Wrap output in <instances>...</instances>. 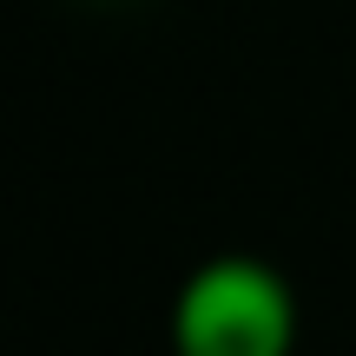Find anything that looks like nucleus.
Masks as SVG:
<instances>
[{"instance_id":"f257e3e1","label":"nucleus","mask_w":356,"mask_h":356,"mask_svg":"<svg viewBox=\"0 0 356 356\" xmlns=\"http://www.w3.org/2000/svg\"><path fill=\"white\" fill-rule=\"evenodd\" d=\"M172 350L178 356H291L297 350V297L264 257H204L172 297Z\"/></svg>"}]
</instances>
